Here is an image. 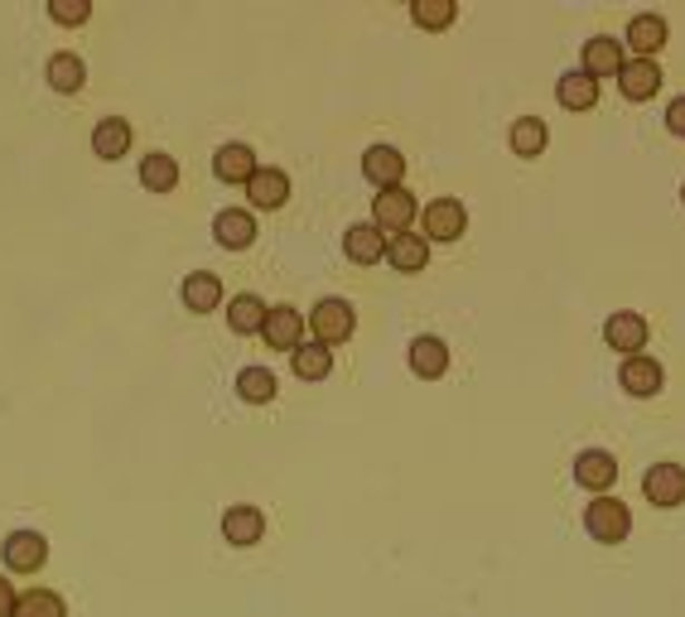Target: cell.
<instances>
[{
	"label": "cell",
	"mask_w": 685,
	"mask_h": 617,
	"mask_svg": "<svg viewBox=\"0 0 685 617\" xmlns=\"http://www.w3.org/2000/svg\"><path fill=\"white\" fill-rule=\"evenodd\" d=\"M256 169H261L256 165V150H252V145H242V140H232V145H223V150L213 155V174L223 184H252Z\"/></svg>",
	"instance_id": "15"
},
{
	"label": "cell",
	"mask_w": 685,
	"mask_h": 617,
	"mask_svg": "<svg viewBox=\"0 0 685 617\" xmlns=\"http://www.w3.org/2000/svg\"><path fill=\"white\" fill-rule=\"evenodd\" d=\"M213 237L217 246H227V252H246V246L256 242V217L246 208H227L213 217Z\"/></svg>",
	"instance_id": "16"
},
{
	"label": "cell",
	"mask_w": 685,
	"mask_h": 617,
	"mask_svg": "<svg viewBox=\"0 0 685 617\" xmlns=\"http://www.w3.org/2000/svg\"><path fill=\"white\" fill-rule=\"evenodd\" d=\"M362 174H368V184H376V194H382V188H401L405 155L391 150V145H372V150L362 155Z\"/></svg>",
	"instance_id": "13"
},
{
	"label": "cell",
	"mask_w": 685,
	"mask_h": 617,
	"mask_svg": "<svg viewBox=\"0 0 685 617\" xmlns=\"http://www.w3.org/2000/svg\"><path fill=\"white\" fill-rule=\"evenodd\" d=\"M614 478H618V459L608 449L575 453V482H579V488H589L594 497H604L608 488H614Z\"/></svg>",
	"instance_id": "7"
},
{
	"label": "cell",
	"mask_w": 685,
	"mask_h": 617,
	"mask_svg": "<svg viewBox=\"0 0 685 617\" xmlns=\"http://www.w3.org/2000/svg\"><path fill=\"white\" fill-rule=\"evenodd\" d=\"M343 252H348V261H358V266H372V261L386 256V232L376 223H353L343 232Z\"/></svg>",
	"instance_id": "17"
},
{
	"label": "cell",
	"mask_w": 685,
	"mask_h": 617,
	"mask_svg": "<svg viewBox=\"0 0 685 617\" xmlns=\"http://www.w3.org/2000/svg\"><path fill=\"white\" fill-rule=\"evenodd\" d=\"M140 184L150 188V194H174V184H179V159L165 155V150L145 155L140 159Z\"/></svg>",
	"instance_id": "27"
},
{
	"label": "cell",
	"mask_w": 685,
	"mask_h": 617,
	"mask_svg": "<svg viewBox=\"0 0 685 617\" xmlns=\"http://www.w3.org/2000/svg\"><path fill=\"white\" fill-rule=\"evenodd\" d=\"M246 198H252V208H281V203L290 198V179L285 169H256L252 184H246Z\"/></svg>",
	"instance_id": "23"
},
{
	"label": "cell",
	"mask_w": 685,
	"mask_h": 617,
	"mask_svg": "<svg viewBox=\"0 0 685 617\" xmlns=\"http://www.w3.org/2000/svg\"><path fill=\"white\" fill-rule=\"evenodd\" d=\"M415 213H420V203H415V194L411 188H382V194L372 198V223L382 227V232H411V223H415Z\"/></svg>",
	"instance_id": "4"
},
{
	"label": "cell",
	"mask_w": 685,
	"mask_h": 617,
	"mask_svg": "<svg viewBox=\"0 0 685 617\" xmlns=\"http://www.w3.org/2000/svg\"><path fill=\"white\" fill-rule=\"evenodd\" d=\"M411 20L420 25V29H449L459 20V6L454 0H415L411 6Z\"/></svg>",
	"instance_id": "32"
},
{
	"label": "cell",
	"mask_w": 685,
	"mask_h": 617,
	"mask_svg": "<svg viewBox=\"0 0 685 617\" xmlns=\"http://www.w3.org/2000/svg\"><path fill=\"white\" fill-rule=\"evenodd\" d=\"M411 372L415 376H425V381H434V376H444L449 372V347H444V337H415L411 343Z\"/></svg>",
	"instance_id": "24"
},
{
	"label": "cell",
	"mask_w": 685,
	"mask_h": 617,
	"mask_svg": "<svg viewBox=\"0 0 685 617\" xmlns=\"http://www.w3.org/2000/svg\"><path fill=\"white\" fill-rule=\"evenodd\" d=\"M623 63H628V58H623V39L599 35V39L585 43V72L594 82H599V78H618Z\"/></svg>",
	"instance_id": "20"
},
{
	"label": "cell",
	"mask_w": 685,
	"mask_h": 617,
	"mask_svg": "<svg viewBox=\"0 0 685 617\" xmlns=\"http://www.w3.org/2000/svg\"><path fill=\"white\" fill-rule=\"evenodd\" d=\"M290 366H295V376L300 381H324L329 372H333V347H324V343H300L295 352H290Z\"/></svg>",
	"instance_id": "25"
},
{
	"label": "cell",
	"mask_w": 685,
	"mask_h": 617,
	"mask_svg": "<svg viewBox=\"0 0 685 617\" xmlns=\"http://www.w3.org/2000/svg\"><path fill=\"white\" fill-rule=\"evenodd\" d=\"M666 130H672V136H681V140H685V97H676L672 107H666Z\"/></svg>",
	"instance_id": "34"
},
{
	"label": "cell",
	"mask_w": 685,
	"mask_h": 617,
	"mask_svg": "<svg viewBox=\"0 0 685 617\" xmlns=\"http://www.w3.org/2000/svg\"><path fill=\"white\" fill-rule=\"evenodd\" d=\"M49 14L58 25H87L92 20V6L87 0H49Z\"/></svg>",
	"instance_id": "33"
},
{
	"label": "cell",
	"mask_w": 685,
	"mask_h": 617,
	"mask_svg": "<svg viewBox=\"0 0 685 617\" xmlns=\"http://www.w3.org/2000/svg\"><path fill=\"white\" fill-rule=\"evenodd\" d=\"M585 531L594 540H604V546H618V540H628V531H633L628 502H618V497H594V502L585 507Z\"/></svg>",
	"instance_id": "1"
},
{
	"label": "cell",
	"mask_w": 685,
	"mask_h": 617,
	"mask_svg": "<svg viewBox=\"0 0 685 617\" xmlns=\"http://www.w3.org/2000/svg\"><path fill=\"white\" fill-rule=\"evenodd\" d=\"M227 323H232V333L252 337V333L266 329V304H261L256 295H237V300H227Z\"/></svg>",
	"instance_id": "28"
},
{
	"label": "cell",
	"mask_w": 685,
	"mask_h": 617,
	"mask_svg": "<svg viewBox=\"0 0 685 617\" xmlns=\"http://www.w3.org/2000/svg\"><path fill=\"white\" fill-rule=\"evenodd\" d=\"M43 78H49L53 92H82L87 87V63L78 53H53L49 68H43Z\"/></svg>",
	"instance_id": "26"
},
{
	"label": "cell",
	"mask_w": 685,
	"mask_h": 617,
	"mask_svg": "<svg viewBox=\"0 0 685 617\" xmlns=\"http://www.w3.org/2000/svg\"><path fill=\"white\" fill-rule=\"evenodd\" d=\"M604 343L623 352V358H637V347H647V319L637 314V308H618V314L604 323Z\"/></svg>",
	"instance_id": "8"
},
{
	"label": "cell",
	"mask_w": 685,
	"mask_h": 617,
	"mask_svg": "<svg viewBox=\"0 0 685 617\" xmlns=\"http://www.w3.org/2000/svg\"><path fill=\"white\" fill-rule=\"evenodd\" d=\"M623 43H628L637 58H657L666 49V20L662 14H633L628 29H623Z\"/></svg>",
	"instance_id": "14"
},
{
	"label": "cell",
	"mask_w": 685,
	"mask_h": 617,
	"mask_svg": "<svg viewBox=\"0 0 685 617\" xmlns=\"http://www.w3.org/2000/svg\"><path fill=\"white\" fill-rule=\"evenodd\" d=\"M386 261L401 275H420L430 261V242L420 237V232H397V237H386Z\"/></svg>",
	"instance_id": "18"
},
{
	"label": "cell",
	"mask_w": 685,
	"mask_h": 617,
	"mask_svg": "<svg viewBox=\"0 0 685 617\" xmlns=\"http://www.w3.org/2000/svg\"><path fill=\"white\" fill-rule=\"evenodd\" d=\"M266 536V511L252 507V502H237V507H227V517H223V540L227 546H256V540Z\"/></svg>",
	"instance_id": "11"
},
{
	"label": "cell",
	"mask_w": 685,
	"mask_h": 617,
	"mask_svg": "<svg viewBox=\"0 0 685 617\" xmlns=\"http://www.w3.org/2000/svg\"><path fill=\"white\" fill-rule=\"evenodd\" d=\"M556 101L565 111H589V107H599V82H594L585 68L565 72V78L556 82Z\"/></svg>",
	"instance_id": "22"
},
{
	"label": "cell",
	"mask_w": 685,
	"mask_h": 617,
	"mask_svg": "<svg viewBox=\"0 0 685 617\" xmlns=\"http://www.w3.org/2000/svg\"><path fill=\"white\" fill-rule=\"evenodd\" d=\"M618 92L628 97V101H652L662 92V68H657V58H628L618 72Z\"/></svg>",
	"instance_id": "10"
},
{
	"label": "cell",
	"mask_w": 685,
	"mask_h": 617,
	"mask_svg": "<svg viewBox=\"0 0 685 617\" xmlns=\"http://www.w3.org/2000/svg\"><path fill=\"white\" fill-rule=\"evenodd\" d=\"M261 337H266V347L295 352V347L304 343V319H300V308H290V304L266 308V329H261Z\"/></svg>",
	"instance_id": "12"
},
{
	"label": "cell",
	"mask_w": 685,
	"mask_h": 617,
	"mask_svg": "<svg viewBox=\"0 0 685 617\" xmlns=\"http://www.w3.org/2000/svg\"><path fill=\"white\" fill-rule=\"evenodd\" d=\"M14 598L20 594L10 589V579H0V617H14Z\"/></svg>",
	"instance_id": "35"
},
{
	"label": "cell",
	"mask_w": 685,
	"mask_h": 617,
	"mask_svg": "<svg viewBox=\"0 0 685 617\" xmlns=\"http://www.w3.org/2000/svg\"><path fill=\"white\" fill-rule=\"evenodd\" d=\"M681 203H685V184H681Z\"/></svg>",
	"instance_id": "36"
},
{
	"label": "cell",
	"mask_w": 685,
	"mask_h": 617,
	"mask_svg": "<svg viewBox=\"0 0 685 617\" xmlns=\"http://www.w3.org/2000/svg\"><path fill=\"white\" fill-rule=\"evenodd\" d=\"M0 555H6L10 575H35V569H43V560H49V540L39 531H10Z\"/></svg>",
	"instance_id": "6"
},
{
	"label": "cell",
	"mask_w": 685,
	"mask_h": 617,
	"mask_svg": "<svg viewBox=\"0 0 685 617\" xmlns=\"http://www.w3.org/2000/svg\"><path fill=\"white\" fill-rule=\"evenodd\" d=\"M420 237L425 242H459L463 232H469V213H463L459 198H434L425 203V213H420Z\"/></svg>",
	"instance_id": "3"
},
{
	"label": "cell",
	"mask_w": 685,
	"mask_h": 617,
	"mask_svg": "<svg viewBox=\"0 0 685 617\" xmlns=\"http://www.w3.org/2000/svg\"><path fill=\"white\" fill-rule=\"evenodd\" d=\"M14 617H68V604L53 589H29L14 598Z\"/></svg>",
	"instance_id": "31"
},
{
	"label": "cell",
	"mask_w": 685,
	"mask_h": 617,
	"mask_svg": "<svg viewBox=\"0 0 685 617\" xmlns=\"http://www.w3.org/2000/svg\"><path fill=\"white\" fill-rule=\"evenodd\" d=\"M643 492L652 507L672 511L685 502V463H652L643 473Z\"/></svg>",
	"instance_id": "5"
},
{
	"label": "cell",
	"mask_w": 685,
	"mask_h": 617,
	"mask_svg": "<svg viewBox=\"0 0 685 617\" xmlns=\"http://www.w3.org/2000/svg\"><path fill=\"white\" fill-rule=\"evenodd\" d=\"M507 140H512V150L521 155V159H536V155H541L546 150V121H541V116H517V121H512V136H507Z\"/></svg>",
	"instance_id": "29"
},
{
	"label": "cell",
	"mask_w": 685,
	"mask_h": 617,
	"mask_svg": "<svg viewBox=\"0 0 685 617\" xmlns=\"http://www.w3.org/2000/svg\"><path fill=\"white\" fill-rule=\"evenodd\" d=\"M310 329H314V343H343V337H353L358 329V314H353V304L339 300V295H329V300H319L314 304V314H310Z\"/></svg>",
	"instance_id": "2"
},
{
	"label": "cell",
	"mask_w": 685,
	"mask_h": 617,
	"mask_svg": "<svg viewBox=\"0 0 685 617\" xmlns=\"http://www.w3.org/2000/svg\"><path fill=\"white\" fill-rule=\"evenodd\" d=\"M237 395L246 405H266V401H275V376L266 372V366H242L237 372Z\"/></svg>",
	"instance_id": "30"
},
{
	"label": "cell",
	"mask_w": 685,
	"mask_h": 617,
	"mask_svg": "<svg viewBox=\"0 0 685 617\" xmlns=\"http://www.w3.org/2000/svg\"><path fill=\"white\" fill-rule=\"evenodd\" d=\"M662 381H666V372H662V362H657V358H647V352H637V358H623L618 386L628 391V395H637V401L657 395V391H662Z\"/></svg>",
	"instance_id": "9"
},
{
	"label": "cell",
	"mask_w": 685,
	"mask_h": 617,
	"mask_svg": "<svg viewBox=\"0 0 685 617\" xmlns=\"http://www.w3.org/2000/svg\"><path fill=\"white\" fill-rule=\"evenodd\" d=\"M179 295H184L188 314H213V308H223V281H217L213 271H188Z\"/></svg>",
	"instance_id": "19"
},
{
	"label": "cell",
	"mask_w": 685,
	"mask_h": 617,
	"mask_svg": "<svg viewBox=\"0 0 685 617\" xmlns=\"http://www.w3.org/2000/svg\"><path fill=\"white\" fill-rule=\"evenodd\" d=\"M126 150H130V121L126 116H101V121L92 126V155L116 165Z\"/></svg>",
	"instance_id": "21"
}]
</instances>
